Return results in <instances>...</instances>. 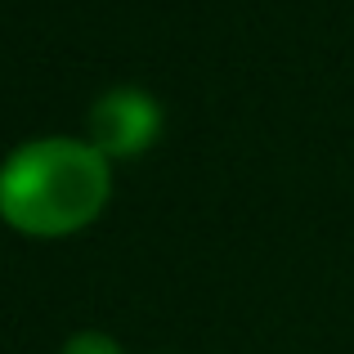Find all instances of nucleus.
I'll return each mask as SVG.
<instances>
[{
	"label": "nucleus",
	"mask_w": 354,
	"mask_h": 354,
	"mask_svg": "<svg viewBox=\"0 0 354 354\" xmlns=\"http://www.w3.org/2000/svg\"><path fill=\"white\" fill-rule=\"evenodd\" d=\"M63 354H121V346L104 332H77V337L63 346Z\"/></svg>",
	"instance_id": "nucleus-3"
},
{
	"label": "nucleus",
	"mask_w": 354,
	"mask_h": 354,
	"mask_svg": "<svg viewBox=\"0 0 354 354\" xmlns=\"http://www.w3.org/2000/svg\"><path fill=\"white\" fill-rule=\"evenodd\" d=\"M108 157L81 139H32L0 166V220L27 238H68L108 207Z\"/></svg>",
	"instance_id": "nucleus-1"
},
{
	"label": "nucleus",
	"mask_w": 354,
	"mask_h": 354,
	"mask_svg": "<svg viewBox=\"0 0 354 354\" xmlns=\"http://www.w3.org/2000/svg\"><path fill=\"white\" fill-rule=\"evenodd\" d=\"M157 135H162V108L144 90H130V86L108 90L90 108V144L108 162H126V157L148 153L157 144Z\"/></svg>",
	"instance_id": "nucleus-2"
}]
</instances>
